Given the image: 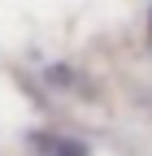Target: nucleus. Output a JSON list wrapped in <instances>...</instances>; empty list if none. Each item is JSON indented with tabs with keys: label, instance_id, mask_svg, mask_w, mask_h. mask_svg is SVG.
I'll return each mask as SVG.
<instances>
[{
	"label": "nucleus",
	"instance_id": "obj_1",
	"mask_svg": "<svg viewBox=\"0 0 152 156\" xmlns=\"http://www.w3.org/2000/svg\"><path fill=\"white\" fill-rule=\"evenodd\" d=\"M31 143L39 147L44 156H91L87 143H78V139H61V134H31Z\"/></svg>",
	"mask_w": 152,
	"mask_h": 156
},
{
	"label": "nucleus",
	"instance_id": "obj_2",
	"mask_svg": "<svg viewBox=\"0 0 152 156\" xmlns=\"http://www.w3.org/2000/svg\"><path fill=\"white\" fill-rule=\"evenodd\" d=\"M148 30H152V13H148Z\"/></svg>",
	"mask_w": 152,
	"mask_h": 156
}]
</instances>
